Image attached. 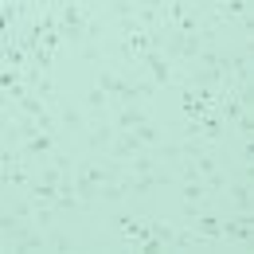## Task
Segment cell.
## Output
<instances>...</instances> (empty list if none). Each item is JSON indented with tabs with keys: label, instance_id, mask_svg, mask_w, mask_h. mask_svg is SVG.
<instances>
[{
	"label": "cell",
	"instance_id": "cell-3",
	"mask_svg": "<svg viewBox=\"0 0 254 254\" xmlns=\"http://www.w3.org/2000/svg\"><path fill=\"white\" fill-rule=\"evenodd\" d=\"M219 235H223V243L251 247L254 243V219L247 215V211H235L231 219H219Z\"/></svg>",
	"mask_w": 254,
	"mask_h": 254
},
{
	"label": "cell",
	"instance_id": "cell-6",
	"mask_svg": "<svg viewBox=\"0 0 254 254\" xmlns=\"http://www.w3.org/2000/svg\"><path fill=\"white\" fill-rule=\"evenodd\" d=\"M219 219H223V215H215V211L203 203V207H199V211H195V215L188 219V227H191V231H199V235H207V239H215V243H223V235H219Z\"/></svg>",
	"mask_w": 254,
	"mask_h": 254
},
{
	"label": "cell",
	"instance_id": "cell-4",
	"mask_svg": "<svg viewBox=\"0 0 254 254\" xmlns=\"http://www.w3.org/2000/svg\"><path fill=\"white\" fill-rule=\"evenodd\" d=\"M110 227H114L122 239H129L133 247H141L145 239H153V223H149V219H137V215H114Z\"/></svg>",
	"mask_w": 254,
	"mask_h": 254
},
{
	"label": "cell",
	"instance_id": "cell-2",
	"mask_svg": "<svg viewBox=\"0 0 254 254\" xmlns=\"http://www.w3.org/2000/svg\"><path fill=\"white\" fill-rule=\"evenodd\" d=\"M137 63H141V70L149 74V82H157V90H172V86H176V70H172V63L160 55L157 47H153V51H145Z\"/></svg>",
	"mask_w": 254,
	"mask_h": 254
},
{
	"label": "cell",
	"instance_id": "cell-9",
	"mask_svg": "<svg viewBox=\"0 0 254 254\" xmlns=\"http://www.w3.org/2000/svg\"><path fill=\"white\" fill-rule=\"evenodd\" d=\"M141 122H149V114L141 110V102L118 106V110H114V129H133V126H141Z\"/></svg>",
	"mask_w": 254,
	"mask_h": 254
},
{
	"label": "cell",
	"instance_id": "cell-13",
	"mask_svg": "<svg viewBox=\"0 0 254 254\" xmlns=\"http://www.w3.org/2000/svg\"><path fill=\"white\" fill-rule=\"evenodd\" d=\"M180 195H184L188 203H207V188H203V176H199V180H184Z\"/></svg>",
	"mask_w": 254,
	"mask_h": 254
},
{
	"label": "cell",
	"instance_id": "cell-1",
	"mask_svg": "<svg viewBox=\"0 0 254 254\" xmlns=\"http://www.w3.org/2000/svg\"><path fill=\"white\" fill-rule=\"evenodd\" d=\"M118 184H122L126 195H145V191H153V188H168L172 176H168V172H157V168H149V172H122Z\"/></svg>",
	"mask_w": 254,
	"mask_h": 254
},
{
	"label": "cell",
	"instance_id": "cell-16",
	"mask_svg": "<svg viewBox=\"0 0 254 254\" xmlns=\"http://www.w3.org/2000/svg\"><path fill=\"white\" fill-rule=\"evenodd\" d=\"M153 223V239H160L164 243V251L172 247V235H176V227H168V223H160V219H149Z\"/></svg>",
	"mask_w": 254,
	"mask_h": 254
},
{
	"label": "cell",
	"instance_id": "cell-10",
	"mask_svg": "<svg viewBox=\"0 0 254 254\" xmlns=\"http://www.w3.org/2000/svg\"><path fill=\"white\" fill-rule=\"evenodd\" d=\"M126 82H129V78H122V74H118V70H110V66H102V74H98V86L114 98V102H118V94L126 90Z\"/></svg>",
	"mask_w": 254,
	"mask_h": 254
},
{
	"label": "cell",
	"instance_id": "cell-5",
	"mask_svg": "<svg viewBox=\"0 0 254 254\" xmlns=\"http://www.w3.org/2000/svg\"><path fill=\"white\" fill-rule=\"evenodd\" d=\"M55 153V129H43V133H35L28 141H20V157L32 160V157H51Z\"/></svg>",
	"mask_w": 254,
	"mask_h": 254
},
{
	"label": "cell",
	"instance_id": "cell-18",
	"mask_svg": "<svg viewBox=\"0 0 254 254\" xmlns=\"http://www.w3.org/2000/svg\"><path fill=\"white\" fill-rule=\"evenodd\" d=\"M20 223H24V219H20L16 211H0V235H12Z\"/></svg>",
	"mask_w": 254,
	"mask_h": 254
},
{
	"label": "cell",
	"instance_id": "cell-14",
	"mask_svg": "<svg viewBox=\"0 0 254 254\" xmlns=\"http://www.w3.org/2000/svg\"><path fill=\"white\" fill-rule=\"evenodd\" d=\"M106 102H110V94H106V90H102V86H94V90H90V94L82 98V106H86V114H102V110H106Z\"/></svg>",
	"mask_w": 254,
	"mask_h": 254
},
{
	"label": "cell",
	"instance_id": "cell-12",
	"mask_svg": "<svg viewBox=\"0 0 254 254\" xmlns=\"http://www.w3.org/2000/svg\"><path fill=\"white\" fill-rule=\"evenodd\" d=\"M133 133H137V141H141L145 149H157V145H160V129L153 126V122H141V126H133Z\"/></svg>",
	"mask_w": 254,
	"mask_h": 254
},
{
	"label": "cell",
	"instance_id": "cell-7",
	"mask_svg": "<svg viewBox=\"0 0 254 254\" xmlns=\"http://www.w3.org/2000/svg\"><path fill=\"white\" fill-rule=\"evenodd\" d=\"M227 195H231V203H235V211H247L251 215V207H254V191H251V180L243 176V180H227Z\"/></svg>",
	"mask_w": 254,
	"mask_h": 254
},
{
	"label": "cell",
	"instance_id": "cell-11",
	"mask_svg": "<svg viewBox=\"0 0 254 254\" xmlns=\"http://www.w3.org/2000/svg\"><path fill=\"white\" fill-rule=\"evenodd\" d=\"M55 122H63V129H74V133H78V129L86 126V114L74 110V106H59V110H55Z\"/></svg>",
	"mask_w": 254,
	"mask_h": 254
},
{
	"label": "cell",
	"instance_id": "cell-15",
	"mask_svg": "<svg viewBox=\"0 0 254 254\" xmlns=\"http://www.w3.org/2000/svg\"><path fill=\"white\" fill-rule=\"evenodd\" d=\"M74 247V239L66 235V231H55V227H47V251H70Z\"/></svg>",
	"mask_w": 254,
	"mask_h": 254
},
{
	"label": "cell",
	"instance_id": "cell-17",
	"mask_svg": "<svg viewBox=\"0 0 254 254\" xmlns=\"http://www.w3.org/2000/svg\"><path fill=\"white\" fill-rule=\"evenodd\" d=\"M227 180H231V176L215 168V172H207V176H203V188H207V191H223V188H227Z\"/></svg>",
	"mask_w": 254,
	"mask_h": 254
},
{
	"label": "cell",
	"instance_id": "cell-8",
	"mask_svg": "<svg viewBox=\"0 0 254 254\" xmlns=\"http://www.w3.org/2000/svg\"><path fill=\"white\" fill-rule=\"evenodd\" d=\"M114 133H118L114 122H94V129L86 133V149H90V153H106L110 141H114Z\"/></svg>",
	"mask_w": 254,
	"mask_h": 254
}]
</instances>
